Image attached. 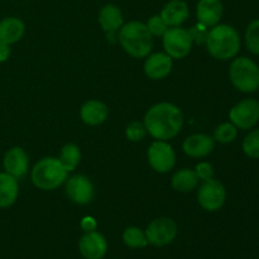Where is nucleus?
<instances>
[{
  "mask_svg": "<svg viewBox=\"0 0 259 259\" xmlns=\"http://www.w3.org/2000/svg\"><path fill=\"white\" fill-rule=\"evenodd\" d=\"M147 133L157 141H168L181 132L184 114L181 109L171 103H158L151 106L144 116Z\"/></svg>",
  "mask_w": 259,
  "mask_h": 259,
  "instance_id": "obj_1",
  "label": "nucleus"
},
{
  "mask_svg": "<svg viewBox=\"0 0 259 259\" xmlns=\"http://www.w3.org/2000/svg\"><path fill=\"white\" fill-rule=\"evenodd\" d=\"M207 52L214 58L228 61L237 57L240 51L242 40L238 30L229 24H217L207 33Z\"/></svg>",
  "mask_w": 259,
  "mask_h": 259,
  "instance_id": "obj_2",
  "label": "nucleus"
},
{
  "mask_svg": "<svg viewBox=\"0 0 259 259\" xmlns=\"http://www.w3.org/2000/svg\"><path fill=\"white\" fill-rule=\"evenodd\" d=\"M118 39L123 50L134 58H144L153 48V35L142 22H129L119 29Z\"/></svg>",
  "mask_w": 259,
  "mask_h": 259,
  "instance_id": "obj_3",
  "label": "nucleus"
},
{
  "mask_svg": "<svg viewBox=\"0 0 259 259\" xmlns=\"http://www.w3.org/2000/svg\"><path fill=\"white\" fill-rule=\"evenodd\" d=\"M67 174L60 159L55 157H46L34 164L30 174L33 185L43 191H52L65 184Z\"/></svg>",
  "mask_w": 259,
  "mask_h": 259,
  "instance_id": "obj_4",
  "label": "nucleus"
},
{
  "mask_svg": "<svg viewBox=\"0 0 259 259\" xmlns=\"http://www.w3.org/2000/svg\"><path fill=\"white\" fill-rule=\"evenodd\" d=\"M229 77L240 93H255L259 89V66L248 57H237L230 63Z\"/></svg>",
  "mask_w": 259,
  "mask_h": 259,
  "instance_id": "obj_5",
  "label": "nucleus"
},
{
  "mask_svg": "<svg viewBox=\"0 0 259 259\" xmlns=\"http://www.w3.org/2000/svg\"><path fill=\"white\" fill-rule=\"evenodd\" d=\"M197 201L206 211L214 212L220 210L227 201V190L224 185L214 177L202 181L197 191Z\"/></svg>",
  "mask_w": 259,
  "mask_h": 259,
  "instance_id": "obj_6",
  "label": "nucleus"
},
{
  "mask_svg": "<svg viewBox=\"0 0 259 259\" xmlns=\"http://www.w3.org/2000/svg\"><path fill=\"white\" fill-rule=\"evenodd\" d=\"M164 52L172 58V60H181L185 58L192 48V39L189 30L181 27L168 28L163 37Z\"/></svg>",
  "mask_w": 259,
  "mask_h": 259,
  "instance_id": "obj_7",
  "label": "nucleus"
},
{
  "mask_svg": "<svg viewBox=\"0 0 259 259\" xmlns=\"http://www.w3.org/2000/svg\"><path fill=\"white\" fill-rule=\"evenodd\" d=\"M229 119L238 129L250 131L259 121V101L255 99L239 101L230 109Z\"/></svg>",
  "mask_w": 259,
  "mask_h": 259,
  "instance_id": "obj_8",
  "label": "nucleus"
},
{
  "mask_svg": "<svg viewBox=\"0 0 259 259\" xmlns=\"http://www.w3.org/2000/svg\"><path fill=\"white\" fill-rule=\"evenodd\" d=\"M144 233L149 244L154 247H164L176 239L177 224L171 218H157L149 223Z\"/></svg>",
  "mask_w": 259,
  "mask_h": 259,
  "instance_id": "obj_9",
  "label": "nucleus"
},
{
  "mask_svg": "<svg viewBox=\"0 0 259 259\" xmlns=\"http://www.w3.org/2000/svg\"><path fill=\"white\" fill-rule=\"evenodd\" d=\"M148 163L158 174H167L176 164V153L167 141H156L149 146Z\"/></svg>",
  "mask_w": 259,
  "mask_h": 259,
  "instance_id": "obj_10",
  "label": "nucleus"
},
{
  "mask_svg": "<svg viewBox=\"0 0 259 259\" xmlns=\"http://www.w3.org/2000/svg\"><path fill=\"white\" fill-rule=\"evenodd\" d=\"M66 194L77 205H88L94 199V185L83 175H73L66 180Z\"/></svg>",
  "mask_w": 259,
  "mask_h": 259,
  "instance_id": "obj_11",
  "label": "nucleus"
},
{
  "mask_svg": "<svg viewBox=\"0 0 259 259\" xmlns=\"http://www.w3.org/2000/svg\"><path fill=\"white\" fill-rule=\"evenodd\" d=\"M78 250L85 259H103L108 252V242L99 232H88L78 240Z\"/></svg>",
  "mask_w": 259,
  "mask_h": 259,
  "instance_id": "obj_12",
  "label": "nucleus"
},
{
  "mask_svg": "<svg viewBox=\"0 0 259 259\" xmlns=\"http://www.w3.org/2000/svg\"><path fill=\"white\" fill-rule=\"evenodd\" d=\"M3 166L7 174L12 175L15 179H20L27 174L29 166L27 152L20 147H13L8 149L3 158Z\"/></svg>",
  "mask_w": 259,
  "mask_h": 259,
  "instance_id": "obj_13",
  "label": "nucleus"
},
{
  "mask_svg": "<svg viewBox=\"0 0 259 259\" xmlns=\"http://www.w3.org/2000/svg\"><path fill=\"white\" fill-rule=\"evenodd\" d=\"M172 58L166 52H157L147 56L144 72L152 80H163L172 71Z\"/></svg>",
  "mask_w": 259,
  "mask_h": 259,
  "instance_id": "obj_14",
  "label": "nucleus"
},
{
  "mask_svg": "<svg viewBox=\"0 0 259 259\" xmlns=\"http://www.w3.org/2000/svg\"><path fill=\"white\" fill-rule=\"evenodd\" d=\"M215 141L207 134L197 133L187 137L182 144L185 154L192 158H202L206 157L214 151Z\"/></svg>",
  "mask_w": 259,
  "mask_h": 259,
  "instance_id": "obj_15",
  "label": "nucleus"
},
{
  "mask_svg": "<svg viewBox=\"0 0 259 259\" xmlns=\"http://www.w3.org/2000/svg\"><path fill=\"white\" fill-rule=\"evenodd\" d=\"M223 3L220 0H200L196 7V17L200 24L212 28L219 24L223 17Z\"/></svg>",
  "mask_w": 259,
  "mask_h": 259,
  "instance_id": "obj_16",
  "label": "nucleus"
},
{
  "mask_svg": "<svg viewBox=\"0 0 259 259\" xmlns=\"http://www.w3.org/2000/svg\"><path fill=\"white\" fill-rule=\"evenodd\" d=\"M99 23L104 32L108 34V38H113L124 24L121 10L114 4L104 5L99 13Z\"/></svg>",
  "mask_w": 259,
  "mask_h": 259,
  "instance_id": "obj_17",
  "label": "nucleus"
},
{
  "mask_svg": "<svg viewBox=\"0 0 259 259\" xmlns=\"http://www.w3.org/2000/svg\"><path fill=\"white\" fill-rule=\"evenodd\" d=\"M159 15L163 18V20L169 28L180 27L189 18V5L184 0H171L164 5Z\"/></svg>",
  "mask_w": 259,
  "mask_h": 259,
  "instance_id": "obj_18",
  "label": "nucleus"
},
{
  "mask_svg": "<svg viewBox=\"0 0 259 259\" xmlns=\"http://www.w3.org/2000/svg\"><path fill=\"white\" fill-rule=\"evenodd\" d=\"M109 109L103 101L89 100L81 106L80 116L81 120L91 126L100 125L108 119Z\"/></svg>",
  "mask_w": 259,
  "mask_h": 259,
  "instance_id": "obj_19",
  "label": "nucleus"
},
{
  "mask_svg": "<svg viewBox=\"0 0 259 259\" xmlns=\"http://www.w3.org/2000/svg\"><path fill=\"white\" fill-rule=\"evenodd\" d=\"M25 32V25L19 18L8 17L0 20V42L14 45L19 42Z\"/></svg>",
  "mask_w": 259,
  "mask_h": 259,
  "instance_id": "obj_20",
  "label": "nucleus"
},
{
  "mask_svg": "<svg viewBox=\"0 0 259 259\" xmlns=\"http://www.w3.org/2000/svg\"><path fill=\"white\" fill-rule=\"evenodd\" d=\"M19 185L18 179L7 172H0V209L10 207L18 199Z\"/></svg>",
  "mask_w": 259,
  "mask_h": 259,
  "instance_id": "obj_21",
  "label": "nucleus"
},
{
  "mask_svg": "<svg viewBox=\"0 0 259 259\" xmlns=\"http://www.w3.org/2000/svg\"><path fill=\"white\" fill-rule=\"evenodd\" d=\"M199 181L195 169L182 168L172 176V187L179 192H190L196 189Z\"/></svg>",
  "mask_w": 259,
  "mask_h": 259,
  "instance_id": "obj_22",
  "label": "nucleus"
},
{
  "mask_svg": "<svg viewBox=\"0 0 259 259\" xmlns=\"http://www.w3.org/2000/svg\"><path fill=\"white\" fill-rule=\"evenodd\" d=\"M60 162L65 167L66 171H73L81 162V152L76 144L67 143L62 147L60 154Z\"/></svg>",
  "mask_w": 259,
  "mask_h": 259,
  "instance_id": "obj_23",
  "label": "nucleus"
},
{
  "mask_svg": "<svg viewBox=\"0 0 259 259\" xmlns=\"http://www.w3.org/2000/svg\"><path fill=\"white\" fill-rule=\"evenodd\" d=\"M123 242L126 247L133 248V249H137V248H144L148 244L146 233L137 227H129L124 230Z\"/></svg>",
  "mask_w": 259,
  "mask_h": 259,
  "instance_id": "obj_24",
  "label": "nucleus"
},
{
  "mask_svg": "<svg viewBox=\"0 0 259 259\" xmlns=\"http://www.w3.org/2000/svg\"><path fill=\"white\" fill-rule=\"evenodd\" d=\"M245 47L253 55L259 56V19H254L245 29Z\"/></svg>",
  "mask_w": 259,
  "mask_h": 259,
  "instance_id": "obj_25",
  "label": "nucleus"
},
{
  "mask_svg": "<svg viewBox=\"0 0 259 259\" xmlns=\"http://www.w3.org/2000/svg\"><path fill=\"white\" fill-rule=\"evenodd\" d=\"M238 137V128L232 123V121H227L220 125L217 126L214 132V141L219 142L222 144L232 143L235 141Z\"/></svg>",
  "mask_w": 259,
  "mask_h": 259,
  "instance_id": "obj_26",
  "label": "nucleus"
},
{
  "mask_svg": "<svg viewBox=\"0 0 259 259\" xmlns=\"http://www.w3.org/2000/svg\"><path fill=\"white\" fill-rule=\"evenodd\" d=\"M243 152L249 158L259 159V129H253L244 138L242 144Z\"/></svg>",
  "mask_w": 259,
  "mask_h": 259,
  "instance_id": "obj_27",
  "label": "nucleus"
},
{
  "mask_svg": "<svg viewBox=\"0 0 259 259\" xmlns=\"http://www.w3.org/2000/svg\"><path fill=\"white\" fill-rule=\"evenodd\" d=\"M147 129L144 123L141 121H132L125 128V137L131 142H141L146 138Z\"/></svg>",
  "mask_w": 259,
  "mask_h": 259,
  "instance_id": "obj_28",
  "label": "nucleus"
},
{
  "mask_svg": "<svg viewBox=\"0 0 259 259\" xmlns=\"http://www.w3.org/2000/svg\"><path fill=\"white\" fill-rule=\"evenodd\" d=\"M146 25L147 28H148L149 33H151L152 35H154V37H163L164 33H166L169 28L161 15H153V17H151Z\"/></svg>",
  "mask_w": 259,
  "mask_h": 259,
  "instance_id": "obj_29",
  "label": "nucleus"
},
{
  "mask_svg": "<svg viewBox=\"0 0 259 259\" xmlns=\"http://www.w3.org/2000/svg\"><path fill=\"white\" fill-rule=\"evenodd\" d=\"M195 172H196L197 177L200 181H205V180L212 179L214 176V168L209 162H200L195 167Z\"/></svg>",
  "mask_w": 259,
  "mask_h": 259,
  "instance_id": "obj_30",
  "label": "nucleus"
},
{
  "mask_svg": "<svg viewBox=\"0 0 259 259\" xmlns=\"http://www.w3.org/2000/svg\"><path fill=\"white\" fill-rule=\"evenodd\" d=\"M190 35H191V39H192V43L196 42V43H205L206 42V38H207V33H209V30H207V27H205V25L202 24H197L195 25V27L191 28V30H189Z\"/></svg>",
  "mask_w": 259,
  "mask_h": 259,
  "instance_id": "obj_31",
  "label": "nucleus"
},
{
  "mask_svg": "<svg viewBox=\"0 0 259 259\" xmlns=\"http://www.w3.org/2000/svg\"><path fill=\"white\" fill-rule=\"evenodd\" d=\"M98 224H96V220L91 217H85L81 220V228L85 233L88 232H94L96 229Z\"/></svg>",
  "mask_w": 259,
  "mask_h": 259,
  "instance_id": "obj_32",
  "label": "nucleus"
},
{
  "mask_svg": "<svg viewBox=\"0 0 259 259\" xmlns=\"http://www.w3.org/2000/svg\"><path fill=\"white\" fill-rule=\"evenodd\" d=\"M10 53H12L10 46L7 45V43L0 42V63L8 61V58L10 57Z\"/></svg>",
  "mask_w": 259,
  "mask_h": 259,
  "instance_id": "obj_33",
  "label": "nucleus"
},
{
  "mask_svg": "<svg viewBox=\"0 0 259 259\" xmlns=\"http://www.w3.org/2000/svg\"><path fill=\"white\" fill-rule=\"evenodd\" d=\"M258 66H259V65H258Z\"/></svg>",
  "mask_w": 259,
  "mask_h": 259,
  "instance_id": "obj_34",
  "label": "nucleus"
}]
</instances>
